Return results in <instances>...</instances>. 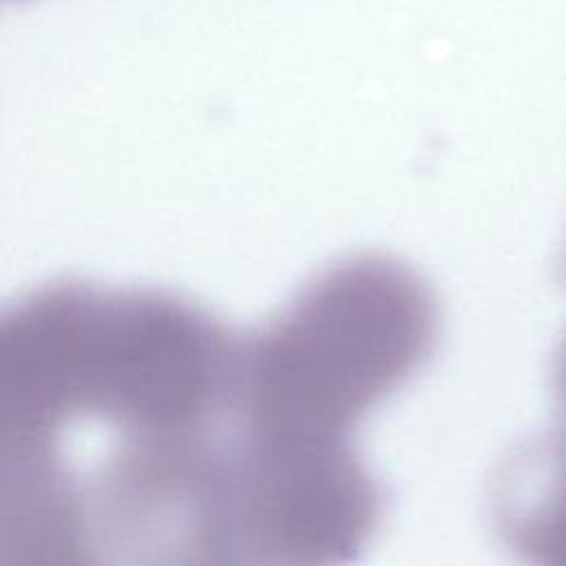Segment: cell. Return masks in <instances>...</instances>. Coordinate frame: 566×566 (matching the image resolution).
I'll list each match as a JSON object with an SVG mask.
<instances>
[{
	"mask_svg": "<svg viewBox=\"0 0 566 566\" xmlns=\"http://www.w3.org/2000/svg\"><path fill=\"white\" fill-rule=\"evenodd\" d=\"M562 272H564V279H566V248H564ZM557 391H559V400H562V407H564V413H566V340H564V345L559 349V358H557Z\"/></svg>",
	"mask_w": 566,
	"mask_h": 566,
	"instance_id": "cell-6",
	"label": "cell"
},
{
	"mask_svg": "<svg viewBox=\"0 0 566 566\" xmlns=\"http://www.w3.org/2000/svg\"><path fill=\"white\" fill-rule=\"evenodd\" d=\"M0 566H144L102 524L60 455L0 486Z\"/></svg>",
	"mask_w": 566,
	"mask_h": 566,
	"instance_id": "cell-4",
	"label": "cell"
},
{
	"mask_svg": "<svg viewBox=\"0 0 566 566\" xmlns=\"http://www.w3.org/2000/svg\"><path fill=\"white\" fill-rule=\"evenodd\" d=\"M438 305L427 281L385 254L310 279L239 345L228 424L301 442H349L356 424L431 356Z\"/></svg>",
	"mask_w": 566,
	"mask_h": 566,
	"instance_id": "cell-1",
	"label": "cell"
},
{
	"mask_svg": "<svg viewBox=\"0 0 566 566\" xmlns=\"http://www.w3.org/2000/svg\"><path fill=\"white\" fill-rule=\"evenodd\" d=\"M493 517L524 566H566V429L506 460L495 480Z\"/></svg>",
	"mask_w": 566,
	"mask_h": 566,
	"instance_id": "cell-5",
	"label": "cell"
},
{
	"mask_svg": "<svg viewBox=\"0 0 566 566\" xmlns=\"http://www.w3.org/2000/svg\"><path fill=\"white\" fill-rule=\"evenodd\" d=\"M380 489L349 442H301L230 424L188 493V566H347L380 522Z\"/></svg>",
	"mask_w": 566,
	"mask_h": 566,
	"instance_id": "cell-2",
	"label": "cell"
},
{
	"mask_svg": "<svg viewBox=\"0 0 566 566\" xmlns=\"http://www.w3.org/2000/svg\"><path fill=\"white\" fill-rule=\"evenodd\" d=\"M93 294L53 290L0 312V484L57 455L62 431L91 420Z\"/></svg>",
	"mask_w": 566,
	"mask_h": 566,
	"instance_id": "cell-3",
	"label": "cell"
}]
</instances>
